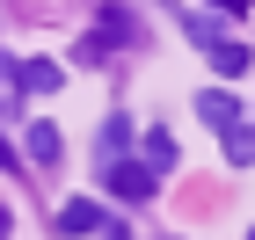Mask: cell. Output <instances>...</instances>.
I'll use <instances>...</instances> for the list:
<instances>
[{
    "instance_id": "3957f363",
    "label": "cell",
    "mask_w": 255,
    "mask_h": 240,
    "mask_svg": "<svg viewBox=\"0 0 255 240\" xmlns=\"http://www.w3.org/2000/svg\"><path fill=\"white\" fill-rule=\"evenodd\" d=\"M197 117L212 124V131H234V124H241V102L219 95V87H204V95H197Z\"/></svg>"
},
{
    "instance_id": "7c38bea8",
    "label": "cell",
    "mask_w": 255,
    "mask_h": 240,
    "mask_svg": "<svg viewBox=\"0 0 255 240\" xmlns=\"http://www.w3.org/2000/svg\"><path fill=\"white\" fill-rule=\"evenodd\" d=\"M7 73H15V66H7V51H0V87H7Z\"/></svg>"
},
{
    "instance_id": "30bf717a",
    "label": "cell",
    "mask_w": 255,
    "mask_h": 240,
    "mask_svg": "<svg viewBox=\"0 0 255 240\" xmlns=\"http://www.w3.org/2000/svg\"><path fill=\"white\" fill-rule=\"evenodd\" d=\"M212 7H219V15H241V7H248V0H212Z\"/></svg>"
},
{
    "instance_id": "9c48e42d",
    "label": "cell",
    "mask_w": 255,
    "mask_h": 240,
    "mask_svg": "<svg viewBox=\"0 0 255 240\" xmlns=\"http://www.w3.org/2000/svg\"><path fill=\"white\" fill-rule=\"evenodd\" d=\"M219 139H226V160H248V153H255V131H248V124H234V131H219Z\"/></svg>"
},
{
    "instance_id": "5b68a950",
    "label": "cell",
    "mask_w": 255,
    "mask_h": 240,
    "mask_svg": "<svg viewBox=\"0 0 255 240\" xmlns=\"http://www.w3.org/2000/svg\"><path fill=\"white\" fill-rule=\"evenodd\" d=\"M212 73L219 80H241V73H248V44H241V37H219L212 44Z\"/></svg>"
},
{
    "instance_id": "7a4b0ae2",
    "label": "cell",
    "mask_w": 255,
    "mask_h": 240,
    "mask_svg": "<svg viewBox=\"0 0 255 240\" xmlns=\"http://www.w3.org/2000/svg\"><path fill=\"white\" fill-rule=\"evenodd\" d=\"M7 80H15V87H22V95H51V87H59V66H51V59H22L15 66V73H7Z\"/></svg>"
},
{
    "instance_id": "6da1fadb",
    "label": "cell",
    "mask_w": 255,
    "mask_h": 240,
    "mask_svg": "<svg viewBox=\"0 0 255 240\" xmlns=\"http://www.w3.org/2000/svg\"><path fill=\"white\" fill-rule=\"evenodd\" d=\"M102 182H110V197L146 204V197L160 189V167H146V160H110V167H102Z\"/></svg>"
},
{
    "instance_id": "5bb4252c",
    "label": "cell",
    "mask_w": 255,
    "mask_h": 240,
    "mask_svg": "<svg viewBox=\"0 0 255 240\" xmlns=\"http://www.w3.org/2000/svg\"><path fill=\"white\" fill-rule=\"evenodd\" d=\"M248 240H255V233H248Z\"/></svg>"
},
{
    "instance_id": "4fadbf2b",
    "label": "cell",
    "mask_w": 255,
    "mask_h": 240,
    "mask_svg": "<svg viewBox=\"0 0 255 240\" xmlns=\"http://www.w3.org/2000/svg\"><path fill=\"white\" fill-rule=\"evenodd\" d=\"M0 167H7V146H0Z\"/></svg>"
},
{
    "instance_id": "8992f818",
    "label": "cell",
    "mask_w": 255,
    "mask_h": 240,
    "mask_svg": "<svg viewBox=\"0 0 255 240\" xmlns=\"http://www.w3.org/2000/svg\"><path fill=\"white\" fill-rule=\"evenodd\" d=\"M22 153H29V160H59V124H29V139H22Z\"/></svg>"
},
{
    "instance_id": "ba28073f",
    "label": "cell",
    "mask_w": 255,
    "mask_h": 240,
    "mask_svg": "<svg viewBox=\"0 0 255 240\" xmlns=\"http://www.w3.org/2000/svg\"><path fill=\"white\" fill-rule=\"evenodd\" d=\"M124 146H131V124H124V117H110V124H102V153L117 160V153H124Z\"/></svg>"
},
{
    "instance_id": "8fae6325",
    "label": "cell",
    "mask_w": 255,
    "mask_h": 240,
    "mask_svg": "<svg viewBox=\"0 0 255 240\" xmlns=\"http://www.w3.org/2000/svg\"><path fill=\"white\" fill-rule=\"evenodd\" d=\"M7 233H15V211H7V204H0V240H7Z\"/></svg>"
},
{
    "instance_id": "277c9868",
    "label": "cell",
    "mask_w": 255,
    "mask_h": 240,
    "mask_svg": "<svg viewBox=\"0 0 255 240\" xmlns=\"http://www.w3.org/2000/svg\"><path fill=\"white\" fill-rule=\"evenodd\" d=\"M59 233H102V204L66 197V204H59Z\"/></svg>"
},
{
    "instance_id": "52a82bcc",
    "label": "cell",
    "mask_w": 255,
    "mask_h": 240,
    "mask_svg": "<svg viewBox=\"0 0 255 240\" xmlns=\"http://www.w3.org/2000/svg\"><path fill=\"white\" fill-rule=\"evenodd\" d=\"M146 167H160V175L175 167V139H168V131H153V139H146Z\"/></svg>"
}]
</instances>
